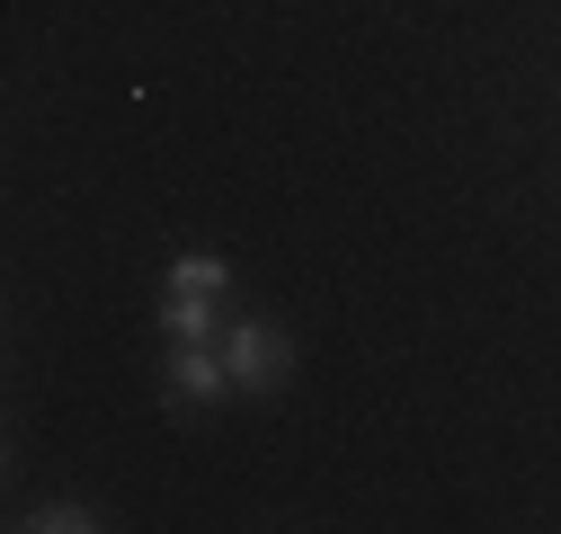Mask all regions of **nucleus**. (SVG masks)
I'll return each mask as SVG.
<instances>
[{"mask_svg": "<svg viewBox=\"0 0 561 534\" xmlns=\"http://www.w3.org/2000/svg\"><path fill=\"white\" fill-rule=\"evenodd\" d=\"M224 286H232V267H224L215 249H187V258H170V294H215V303H224Z\"/></svg>", "mask_w": 561, "mask_h": 534, "instance_id": "obj_3", "label": "nucleus"}, {"mask_svg": "<svg viewBox=\"0 0 561 534\" xmlns=\"http://www.w3.org/2000/svg\"><path fill=\"white\" fill-rule=\"evenodd\" d=\"M19 525H36V534H90L99 516H90L81 499H45V508H36V516H19Z\"/></svg>", "mask_w": 561, "mask_h": 534, "instance_id": "obj_5", "label": "nucleus"}, {"mask_svg": "<svg viewBox=\"0 0 561 534\" xmlns=\"http://www.w3.org/2000/svg\"><path fill=\"white\" fill-rule=\"evenodd\" d=\"M232 392V365H224V348L215 339H179V357H170V400H224Z\"/></svg>", "mask_w": 561, "mask_h": 534, "instance_id": "obj_2", "label": "nucleus"}, {"mask_svg": "<svg viewBox=\"0 0 561 534\" xmlns=\"http://www.w3.org/2000/svg\"><path fill=\"white\" fill-rule=\"evenodd\" d=\"M224 365H232V392L267 400V392H286V374H295V339L276 321H232L224 329Z\"/></svg>", "mask_w": 561, "mask_h": 534, "instance_id": "obj_1", "label": "nucleus"}, {"mask_svg": "<svg viewBox=\"0 0 561 534\" xmlns=\"http://www.w3.org/2000/svg\"><path fill=\"white\" fill-rule=\"evenodd\" d=\"M161 321H170V339H215V329H224V303H215V294H170Z\"/></svg>", "mask_w": 561, "mask_h": 534, "instance_id": "obj_4", "label": "nucleus"}]
</instances>
